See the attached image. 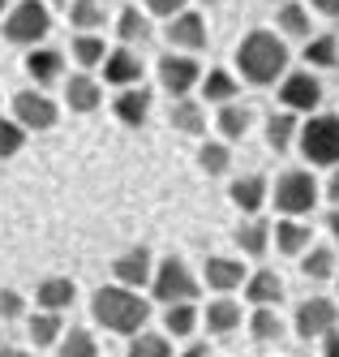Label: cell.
Segmentation results:
<instances>
[{
	"mask_svg": "<svg viewBox=\"0 0 339 357\" xmlns=\"http://www.w3.org/2000/svg\"><path fill=\"white\" fill-rule=\"evenodd\" d=\"M172 125H176L180 134H202V130H206L202 104H194L189 95H185V99H176V104H172Z\"/></svg>",
	"mask_w": 339,
	"mask_h": 357,
	"instance_id": "cell-31",
	"label": "cell"
},
{
	"mask_svg": "<svg viewBox=\"0 0 339 357\" xmlns=\"http://www.w3.org/2000/svg\"><path fill=\"white\" fill-rule=\"evenodd\" d=\"M326 228H331V237H335V241H339V207H335V211H331V215H326Z\"/></svg>",
	"mask_w": 339,
	"mask_h": 357,
	"instance_id": "cell-46",
	"label": "cell"
},
{
	"mask_svg": "<svg viewBox=\"0 0 339 357\" xmlns=\"http://www.w3.org/2000/svg\"><path fill=\"white\" fill-rule=\"evenodd\" d=\"M164 35H168V43L176 47V52H202V47H206V22L194 9H180L176 17H168Z\"/></svg>",
	"mask_w": 339,
	"mask_h": 357,
	"instance_id": "cell-11",
	"label": "cell"
},
{
	"mask_svg": "<svg viewBox=\"0 0 339 357\" xmlns=\"http://www.w3.org/2000/svg\"><path fill=\"white\" fill-rule=\"evenodd\" d=\"M335 323H339V310L331 297H309L297 305V336L301 340H322L326 331H335Z\"/></svg>",
	"mask_w": 339,
	"mask_h": 357,
	"instance_id": "cell-9",
	"label": "cell"
},
{
	"mask_svg": "<svg viewBox=\"0 0 339 357\" xmlns=\"http://www.w3.org/2000/svg\"><path fill=\"white\" fill-rule=\"evenodd\" d=\"M13 121L26 134H39V130H52V125L61 121V108L52 104L43 91H17L13 95Z\"/></svg>",
	"mask_w": 339,
	"mask_h": 357,
	"instance_id": "cell-7",
	"label": "cell"
},
{
	"mask_svg": "<svg viewBox=\"0 0 339 357\" xmlns=\"http://www.w3.org/2000/svg\"><path fill=\"white\" fill-rule=\"evenodd\" d=\"M241 327V305L232 301V297H219L206 305V331L211 336H228V331H237Z\"/></svg>",
	"mask_w": 339,
	"mask_h": 357,
	"instance_id": "cell-21",
	"label": "cell"
},
{
	"mask_svg": "<svg viewBox=\"0 0 339 357\" xmlns=\"http://www.w3.org/2000/svg\"><path fill=\"white\" fill-rule=\"evenodd\" d=\"M237 245L249 254V259H262V254L271 250V224L267 220H249L237 228Z\"/></svg>",
	"mask_w": 339,
	"mask_h": 357,
	"instance_id": "cell-24",
	"label": "cell"
},
{
	"mask_svg": "<svg viewBox=\"0 0 339 357\" xmlns=\"http://www.w3.org/2000/svg\"><path fill=\"white\" fill-rule=\"evenodd\" d=\"M279 35H292V39H309V35H314V22H309L305 5L283 0V5H279Z\"/></svg>",
	"mask_w": 339,
	"mask_h": 357,
	"instance_id": "cell-26",
	"label": "cell"
},
{
	"mask_svg": "<svg viewBox=\"0 0 339 357\" xmlns=\"http://www.w3.org/2000/svg\"><path fill=\"white\" fill-rule=\"evenodd\" d=\"M0 357H35V353H26V349H0Z\"/></svg>",
	"mask_w": 339,
	"mask_h": 357,
	"instance_id": "cell-48",
	"label": "cell"
},
{
	"mask_svg": "<svg viewBox=\"0 0 339 357\" xmlns=\"http://www.w3.org/2000/svg\"><path fill=\"white\" fill-rule=\"evenodd\" d=\"M271 241L279 245V254H305V245L314 241V233L301 224V220H292V215H283L275 228H271Z\"/></svg>",
	"mask_w": 339,
	"mask_h": 357,
	"instance_id": "cell-19",
	"label": "cell"
},
{
	"mask_svg": "<svg viewBox=\"0 0 339 357\" xmlns=\"http://www.w3.org/2000/svg\"><path fill=\"white\" fill-rule=\"evenodd\" d=\"M61 69H65V56L56 52V47H31V52H26V73L39 82V91L56 82Z\"/></svg>",
	"mask_w": 339,
	"mask_h": 357,
	"instance_id": "cell-16",
	"label": "cell"
},
{
	"mask_svg": "<svg viewBox=\"0 0 339 357\" xmlns=\"http://www.w3.org/2000/svg\"><path fill=\"white\" fill-rule=\"evenodd\" d=\"M198 164H202V172L219 176V172H228V164H232V151H228L223 142H206V146L198 151Z\"/></svg>",
	"mask_w": 339,
	"mask_h": 357,
	"instance_id": "cell-39",
	"label": "cell"
},
{
	"mask_svg": "<svg viewBox=\"0 0 339 357\" xmlns=\"http://www.w3.org/2000/svg\"><path fill=\"white\" fill-rule=\"evenodd\" d=\"M52 5H65V0H52Z\"/></svg>",
	"mask_w": 339,
	"mask_h": 357,
	"instance_id": "cell-52",
	"label": "cell"
},
{
	"mask_svg": "<svg viewBox=\"0 0 339 357\" xmlns=\"http://www.w3.org/2000/svg\"><path fill=\"white\" fill-rule=\"evenodd\" d=\"M245 297H249V305H279L283 301V280L275 271H253L245 280Z\"/></svg>",
	"mask_w": 339,
	"mask_h": 357,
	"instance_id": "cell-20",
	"label": "cell"
},
{
	"mask_svg": "<svg viewBox=\"0 0 339 357\" xmlns=\"http://www.w3.org/2000/svg\"><path fill=\"white\" fill-rule=\"evenodd\" d=\"M22 146H26V130L13 116H0V160H13Z\"/></svg>",
	"mask_w": 339,
	"mask_h": 357,
	"instance_id": "cell-38",
	"label": "cell"
},
{
	"mask_svg": "<svg viewBox=\"0 0 339 357\" xmlns=\"http://www.w3.org/2000/svg\"><path fill=\"white\" fill-rule=\"evenodd\" d=\"M159 86L172 95V99H185L198 82H202V65L194 61V56H185V52H168V56H159Z\"/></svg>",
	"mask_w": 339,
	"mask_h": 357,
	"instance_id": "cell-8",
	"label": "cell"
},
{
	"mask_svg": "<svg viewBox=\"0 0 339 357\" xmlns=\"http://www.w3.org/2000/svg\"><path fill=\"white\" fill-rule=\"evenodd\" d=\"M73 297H77V284H73V280L69 275H47L43 280V284L35 289V301H39V310H69V305H73Z\"/></svg>",
	"mask_w": 339,
	"mask_h": 357,
	"instance_id": "cell-15",
	"label": "cell"
},
{
	"mask_svg": "<svg viewBox=\"0 0 339 357\" xmlns=\"http://www.w3.org/2000/svg\"><path fill=\"white\" fill-rule=\"evenodd\" d=\"M5 5H9V0H0V22H5Z\"/></svg>",
	"mask_w": 339,
	"mask_h": 357,
	"instance_id": "cell-49",
	"label": "cell"
},
{
	"mask_svg": "<svg viewBox=\"0 0 339 357\" xmlns=\"http://www.w3.org/2000/svg\"><path fill=\"white\" fill-rule=\"evenodd\" d=\"M305 65L314 69H335L339 65V35H318L305 43Z\"/></svg>",
	"mask_w": 339,
	"mask_h": 357,
	"instance_id": "cell-27",
	"label": "cell"
},
{
	"mask_svg": "<svg viewBox=\"0 0 339 357\" xmlns=\"http://www.w3.org/2000/svg\"><path fill=\"white\" fill-rule=\"evenodd\" d=\"M237 69L249 86H271L288 69V47L275 31H249L237 47Z\"/></svg>",
	"mask_w": 339,
	"mask_h": 357,
	"instance_id": "cell-2",
	"label": "cell"
},
{
	"mask_svg": "<svg viewBox=\"0 0 339 357\" xmlns=\"http://www.w3.org/2000/svg\"><path fill=\"white\" fill-rule=\"evenodd\" d=\"M322 340H326V344H322V353H326V357H339V331H326Z\"/></svg>",
	"mask_w": 339,
	"mask_h": 357,
	"instance_id": "cell-44",
	"label": "cell"
},
{
	"mask_svg": "<svg viewBox=\"0 0 339 357\" xmlns=\"http://www.w3.org/2000/svg\"><path fill=\"white\" fill-rule=\"evenodd\" d=\"M202 99L206 104H232V99H237V78H232L228 69L202 73Z\"/></svg>",
	"mask_w": 339,
	"mask_h": 357,
	"instance_id": "cell-25",
	"label": "cell"
},
{
	"mask_svg": "<svg viewBox=\"0 0 339 357\" xmlns=\"http://www.w3.org/2000/svg\"><path fill=\"white\" fill-rule=\"evenodd\" d=\"M301 271L309 280H331L335 275V254L326 245H314V250H305V259H301Z\"/></svg>",
	"mask_w": 339,
	"mask_h": 357,
	"instance_id": "cell-35",
	"label": "cell"
},
{
	"mask_svg": "<svg viewBox=\"0 0 339 357\" xmlns=\"http://www.w3.org/2000/svg\"><path fill=\"white\" fill-rule=\"evenodd\" d=\"M297 138H301V155L309 160V164H339V116L335 112H318V116H309L301 130H297Z\"/></svg>",
	"mask_w": 339,
	"mask_h": 357,
	"instance_id": "cell-4",
	"label": "cell"
},
{
	"mask_svg": "<svg viewBox=\"0 0 339 357\" xmlns=\"http://www.w3.org/2000/svg\"><path fill=\"white\" fill-rule=\"evenodd\" d=\"M125 357H172V344L164 336H150V331H142V336H134V344H129Z\"/></svg>",
	"mask_w": 339,
	"mask_h": 357,
	"instance_id": "cell-40",
	"label": "cell"
},
{
	"mask_svg": "<svg viewBox=\"0 0 339 357\" xmlns=\"http://www.w3.org/2000/svg\"><path fill=\"white\" fill-rule=\"evenodd\" d=\"M99 65H103V82L116 86V91L142 82V56H138V52H129V47H116V52H108Z\"/></svg>",
	"mask_w": 339,
	"mask_h": 357,
	"instance_id": "cell-12",
	"label": "cell"
},
{
	"mask_svg": "<svg viewBox=\"0 0 339 357\" xmlns=\"http://www.w3.org/2000/svg\"><path fill=\"white\" fill-rule=\"evenodd\" d=\"M331 280H335V284H339V267H335V275H331Z\"/></svg>",
	"mask_w": 339,
	"mask_h": 357,
	"instance_id": "cell-50",
	"label": "cell"
},
{
	"mask_svg": "<svg viewBox=\"0 0 339 357\" xmlns=\"http://www.w3.org/2000/svg\"><path fill=\"white\" fill-rule=\"evenodd\" d=\"M99 99H103V91H99L95 78H86V73H73V78L65 82V104L73 112H95Z\"/></svg>",
	"mask_w": 339,
	"mask_h": 357,
	"instance_id": "cell-18",
	"label": "cell"
},
{
	"mask_svg": "<svg viewBox=\"0 0 339 357\" xmlns=\"http://www.w3.org/2000/svg\"><path fill=\"white\" fill-rule=\"evenodd\" d=\"M309 5H314L322 17H339V0H309Z\"/></svg>",
	"mask_w": 339,
	"mask_h": 357,
	"instance_id": "cell-43",
	"label": "cell"
},
{
	"mask_svg": "<svg viewBox=\"0 0 339 357\" xmlns=\"http://www.w3.org/2000/svg\"><path fill=\"white\" fill-rule=\"evenodd\" d=\"M103 17H108V13H103V5H99V0H73V5H69V26L73 31H95V26H103Z\"/></svg>",
	"mask_w": 339,
	"mask_h": 357,
	"instance_id": "cell-32",
	"label": "cell"
},
{
	"mask_svg": "<svg viewBox=\"0 0 339 357\" xmlns=\"http://www.w3.org/2000/svg\"><path fill=\"white\" fill-rule=\"evenodd\" d=\"M116 35L125 39V43H146L150 39V17L142 13V9H120V17H116Z\"/></svg>",
	"mask_w": 339,
	"mask_h": 357,
	"instance_id": "cell-28",
	"label": "cell"
},
{
	"mask_svg": "<svg viewBox=\"0 0 339 357\" xmlns=\"http://www.w3.org/2000/svg\"><path fill=\"white\" fill-rule=\"evenodd\" d=\"M249 331H253V340H279L283 336V323H279V314L271 310V305H253Z\"/></svg>",
	"mask_w": 339,
	"mask_h": 357,
	"instance_id": "cell-36",
	"label": "cell"
},
{
	"mask_svg": "<svg viewBox=\"0 0 339 357\" xmlns=\"http://www.w3.org/2000/svg\"><path fill=\"white\" fill-rule=\"evenodd\" d=\"M232 202L245 211V215H258L262 211V202H267V181L262 176H241V181H232Z\"/></svg>",
	"mask_w": 339,
	"mask_h": 357,
	"instance_id": "cell-23",
	"label": "cell"
},
{
	"mask_svg": "<svg viewBox=\"0 0 339 357\" xmlns=\"http://www.w3.org/2000/svg\"><path fill=\"white\" fill-rule=\"evenodd\" d=\"M180 9H185V0H146V17H176Z\"/></svg>",
	"mask_w": 339,
	"mask_h": 357,
	"instance_id": "cell-41",
	"label": "cell"
},
{
	"mask_svg": "<svg viewBox=\"0 0 339 357\" xmlns=\"http://www.w3.org/2000/svg\"><path fill=\"white\" fill-rule=\"evenodd\" d=\"M61 331H65V327H61V314H56V310H39V314L31 319V340H35L39 349H43V344H56Z\"/></svg>",
	"mask_w": 339,
	"mask_h": 357,
	"instance_id": "cell-34",
	"label": "cell"
},
{
	"mask_svg": "<svg viewBox=\"0 0 339 357\" xmlns=\"http://www.w3.org/2000/svg\"><path fill=\"white\" fill-rule=\"evenodd\" d=\"M112 112L120 125H129V130H138V125H146L150 116V91L138 82V86H120L116 99H112Z\"/></svg>",
	"mask_w": 339,
	"mask_h": 357,
	"instance_id": "cell-13",
	"label": "cell"
},
{
	"mask_svg": "<svg viewBox=\"0 0 339 357\" xmlns=\"http://www.w3.org/2000/svg\"><path fill=\"white\" fill-rule=\"evenodd\" d=\"M52 35V13L43 0H17L5 13V39L17 47H39Z\"/></svg>",
	"mask_w": 339,
	"mask_h": 357,
	"instance_id": "cell-3",
	"label": "cell"
},
{
	"mask_svg": "<svg viewBox=\"0 0 339 357\" xmlns=\"http://www.w3.org/2000/svg\"><path fill=\"white\" fill-rule=\"evenodd\" d=\"M73 56L82 69H95L103 56H108V43H103L99 35H73Z\"/></svg>",
	"mask_w": 339,
	"mask_h": 357,
	"instance_id": "cell-37",
	"label": "cell"
},
{
	"mask_svg": "<svg viewBox=\"0 0 339 357\" xmlns=\"http://www.w3.org/2000/svg\"><path fill=\"white\" fill-rule=\"evenodd\" d=\"M180 357H211V349H206V344H189V349L180 353Z\"/></svg>",
	"mask_w": 339,
	"mask_h": 357,
	"instance_id": "cell-45",
	"label": "cell"
},
{
	"mask_svg": "<svg viewBox=\"0 0 339 357\" xmlns=\"http://www.w3.org/2000/svg\"><path fill=\"white\" fill-rule=\"evenodd\" d=\"M279 104L288 108V112H314L318 104H322V86H318V78L314 73H288L283 78V86H279Z\"/></svg>",
	"mask_w": 339,
	"mask_h": 357,
	"instance_id": "cell-10",
	"label": "cell"
},
{
	"mask_svg": "<svg viewBox=\"0 0 339 357\" xmlns=\"http://www.w3.org/2000/svg\"><path fill=\"white\" fill-rule=\"evenodd\" d=\"M164 327L172 331V336H189V331L198 327V310H194V301H172L168 310H164Z\"/></svg>",
	"mask_w": 339,
	"mask_h": 357,
	"instance_id": "cell-33",
	"label": "cell"
},
{
	"mask_svg": "<svg viewBox=\"0 0 339 357\" xmlns=\"http://www.w3.org/2000/svg\"><path fill=\"white\" fill-rule=\"evenodd\" d=\"M271 198H275L279 215H292V220H297V215H305V211H314L318 185H314V176H309V172L292 168V172H279V181H275Z\"/></svg>",
	"mask_w": 339,
	"mask_h": 357,
	"instance_id": "cell-6",
	"label": "cell"
},
{
	"mask_svg": "<svg viewBox=\"0 0 339 357\" xmlns=\"http://www.w3.org/2000/svg\"><path fill=\"white\" fill-rule=\"evenodd\" d=\"M90 314H95L99 327L116 331V336H138V331L146 327V319H150V305L142 301L138 289L103 284V289H95V297H90Z\"/></svg>",
	"mask_w": 339,
	"mask_h": 357,
	"instance_id": "cell-1",
	"label": "cell"
},
{
	"mask_svg": "<svg viewBox=\"0 0 339 357\" xmlns=\"http://www.w3.org/2000/svg\"><path fill=\"white\" fill-rule=\"evenodd\" d=\"M202 5H219V0H202Z\"/></svg>",
	"mask_w": 339,
	"mask_h": 357,
	"instance_id": "cell-51",
	"label": "cell"
},
{
	"mask_svg": "<svg viewBox=\"0 0 339 357\" xmlns=\"http://www.w3.org/2000/svg\"><path fill=\"white\" fill-rule=\"evenodd\" d=\"M61 357H99V344H95V336L86 327H69V331H61Z\"/></svg>",
	"mask_w": 339,
	"mask_h": 357,
	"instance_id": "cell-30",
	"label": "cell"
},
{
	"mask_svg": "<svg viewBox=\"0 0 339 357\" xmlns=\"http://www.w3.org/2000/svg\"><path fill=\"white\" fill-rule=\"evenodd\" d=\"M206 284L211 289H219V293H232V289H241L245 284V263H237V259H206Z\"/></svg>",
	"mask_w": 339,
	"mask_h": 357,
	"instance_id": "cell-17",
	"label": "cell"
},
{
	"mask_svg": "<svg viewBox=\"0 0 339 357\" xmlns=\"http://www.w3.org/2000/svg\"><path fill=\"white\" fill-rule=\"evenodd\" d=\"M150 250L146 245H134V250H125V254H116V263H112V275H116V284H125V289H142L146 280H150Z\"/></svg>",
	"mask_w": 339,
	"mask_h": 357,
	"instance_id": "cell-14",
	"label": "cell"
},
{
	"mask_svg": "<svg viewBox=\"0 0 339 357\" xmlns=\"http://www.w3.org/2000/svg\"><path fill=\"white\" fill-rule=\"evenodd\" d=\"M326 194H331V202H335V207H339V172L331 176V190H326Z\"/></svg>",
	"mask_w": 339,
	"mask_h": 357,
	"instance_id": "cell-47",
	"label": "cell"
},
{
	"mask_svg": "<svg viewBox=\"0 0 339 357\" xmlns=\"http://www.w3.org/2000/svg\"><path fill=\"white\" fill-rule=\"evenodd\" d=\"M297 130H301L297 112H288V108H283V112H271V116H267V146H271V151H279V155H283V151L292 146Z\"/></svg>",
	"mask_w": 339,
	"mask_h": 357,
	"instance_id": "cell-22",
	"label": "cell"
},
{
	"mask_svg": "<svg viewBox=\"0 0 339 357\" xmlns=\"http://www.w3.org/2000/svg\"><path fill=\"white\" fill-rule=\"evenodd\" d=\"M150 289H155V301H198V280L189 275V267L176 259V254H168V259L150 271Z\"/></svg>",
	"mask_w": 339,
	"mask_h": 357,
	"instance_id": "cell-5",
	"label": "cell"
},
{
	"mask_svg": "<svg viewBox=\"0 0 339 357\" xmlns=\"http://www.w3.org/2000/svg\"><path fill=\"white\" fill-rule=\"evenodd\" d=\"M249 125H253V108H245V104H223L219 108V134L223 138H245Z\"/></svg>",
	"mask_w": 339,
	"mask_h": 357,
	"instance_id": "cell-29",
	"label": "cell"
},
{
	"mask_svg": "<svg viewBox=\"0 0 339 357\" xmlns=\"http://www.w3.org/2000/svg\"><path fill=\"white\" fill-rule=\"evenodd\" d=\"M22 314V293L0 289V319H17Z\"/></svg>",
	"mask_w": 339,
	"mask_h": 357,
	"instance_id": "cell-42",
	"label": "cell"
}]
</instances>
